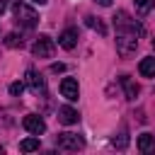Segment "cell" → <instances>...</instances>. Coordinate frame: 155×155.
Returning a JSON list of instances; mask_svg holds the SVG:
<instances>
[{"label": "cell", "mask_w": 155, "mask_h": 155, "mask_svg": "<svg viewBox=\"0 0 155 155\" xmlns=\"http://www.w3.org/2000/svg\"><path fill=\"white\" fill-rule=\"evenodd\" d=\"M5 46H10V48H19V46H22V36H17V34H7Z\"/></svg>", "instance_id": "17"}, {"label": "cell", "mask_w": 155, "mask_h": 155, "mask_svg": "<svg viewBox=\"0 0 155 155\" xmlns=\"http://www.w3.org/2000/svg\"><path fill=\"white\" fill-rule=\"evenodd\" d=\"M22 126H24L31 136H41V133L46 131V121H44L41 116H36V114H27V116L22 119Z\"/></svg>", "instance_id": "7"}, {"label": "cell", "mask_w": 155, "mask_h": 155, "mask_svg": "<svg viewBox=\"0 0 155 155\" xmlns=\"http://www.w3.org/2000/svg\"><path fill=\"white\" fill-rule=\"evenodd\" d=\"M136 2V10H138V15H148L153 7H155V0H133Z\"/></svg>", "instance_id": "15"}, {"label": "cell", "mask_w": 155, "mask_h": 155, "mask_svg": "<svg viewBox=\"0 0 155 155\" xmlns=\"http://www.w3.org/2000/svg\"><path fill=\"white\" fill-rule=\"evenodd\" d=\"M114 27H116V31H126V34H136V36L143 34V27H140L136 19H131L124 10L114 15Z\"/></svg>", "instance_id": "2"}, {"label": "cell", "mask_w": 155, "mask_h": 155, "mask_svg": "<svg viewBox=\"0 0 155 155\" xmlns=\"http://www.w3.org/2000/svg\"><path fill=\"white\" fill-rule=\"evenodd\" d=\"M58 44H61V48H65V51H73L75 46H78V29H63L61 31V36H58Z\"/></svg>", "instance_id": "9"}, {"label": "cell", "mask_w": 155, "mask_h": 155, "mask_svg": "<svg viewBox=\"0 0 155 155\" xmlns=\"http://www.w3.org/2000/svg\"><path fill=\"white\" fill-rule=\"evenodd\" d=\"M78 119H80L78 109H73V107H58V121L61 124L73 126V124H78Z\"/></svg>", "instance_id": "10"}, {"label": "cell", "mask_w": 155, "mask_h": 155, "mask_svg": "<svg viewBox=\"0 0 155 155\" xmlns=\"http://www.w3.org/2000/svg\"><path fill=\"white\" fill-rule=\"evenodd\" d=\"M7 2H22V0H7Z\"/></svg>", "instance_id": "24"}, {"label": "cell", "mask_w": 155, "mask_h": 155, "mask_svg": "<svg viewBox=\"0 0 155 155\" xmlns=\"http://www.w3.org/2000/svg\"><path fill=\"white\" fill-rule=\"evenodd\" d=\"M53 51H56V44H53V39L46 36V34L36 36V41L31 44V53L39 56V58H48V56H53Z\"/></svg>", "instance_id": "5"}, {"label": "cell", "mask_w": 155, "mask_h": 155, "mask_svg": "<svg viewBox=\"0 0 155 155\" xmlns=\"http://www.w3.org/2000/svg\"><path fill=\"white\" fill-rule=\"evenodd\" d=\"M121 85H124V92H126V97L128 99H136V94H138V85L128 78V75H121Z\"/></svg>", "instance_id": "13"}, {"label": "cell", "mask_w": 155, "mask_h": 155, "mask_svg": "<svg viewBox=\"0 0 155 155\" xmlns=\"http://www.w3.org/2000/svg\"><path fill=\"white\" fill-rule=\"evenodd\" d=\"M31 2H36V5H46L48 0H31Z\"/></svg>", "instance_id": "23"}, {"label": "cell", "mask_w": 155, "mask_h": 155, "mask_svg": "<svg viewBox=\"0 0 155 155\" xmlns=\"http://www.w3.org/2000/svg\"><path fill=\"white\" fill-rule=\"evenodd\" d=\"M85 24L90 27V29H94V31H99V34H107V27L97 19V17H85Z\"/></svg>", "instance_id": "16"}, {"label": "cell", "mask_w": 155, "mask_h": 155, "mask_svg": "<svg viewBox=\"0 0 155 155\" xmlns=\"http://www.w3.org/2000/svg\"><path fill=\"white\" fill-rule=\"evenodd\" d=\"M94 2H99L102 7H109V5H111V0H94Z\"/></svg>", "instance_id": "22"}, {"label": "cell", "mask_w": 155, "mask_h": 155, "mask_svg": "<svg viewBox=\"0 0 155 155\" xmlns=\"http://www.w3.org/2000/svg\"><path fill=\"white\" fill-rule=\"evenodd\" d=\"M136 48H138V36L136 34H126V31L116 34V51L121 56H131Z\"/></svg>", "instance_id": "4"}, {"label": "cell", "mask_w": 155, "mask_h": 155, "mask_svg": "<svg viewBox=\"0 0 155 155\" xmlns=\"http://www.w3.org/2000/svg\"><path fill=\"white\" fill-rule=\"evenodd\" d=\"M138 73L143 78H155V58H143L138 63Z\"/></svg>", "instance_id": "12"}, {"label": "cell", "mask_w": 155, "mask_h": 155, "mask_svg": "<svg viewBox=\"0 0 155 155\" xmlns=\"http://www.w3.org/2000/svg\"><path fill=\"white\" fill-rule=\"evenodd\" d=\"M56 145L61 150H82L85 148V140H82V136L65 131V133H58L56 136Z\"/></svg>", "instance_id": "3"}, {"label": "cell", "mask_w": 155, "mask_h": 155, "mask_svg": "<svg viewBox=\"0 0 155 155\" xmlns=\"http://www.w3.org/2000/svg\"><path fill=\"white\" fill-rule=\"evenodd\" d=\"M111 143H114L119 150H124V148H126V143H128V136H126V133H119V138H114Z\"/></svg>", "instance_id": "19"}, {"label": "cell", "mask_w": 155, "mask_h": 155, "mask_svg": "<svg viewBox=\"0 0 155 155\" xmlns=\"http://www.w3.org/2000/svg\"><path fill=\"white\" fill-rule=\"evenodd\" d=\"M24 85H27L34 94H44V92H46V80H44L36 70H31V68L24 73Z\"/></svg>", "instance_id": "6"}, {"label": "cell", "mask_w": 155, "mask_h": 155, "mask_svg": "<svg viewBox=\"0 0 155 155\" xmlns=\"http://www.w3.org/2000/svg\"><path fill=\"white\" fill-rule=\"evenodd\" d=\"M61 94H63L65 99L75 102L78 94H80V85H78V80H75V78H63V80H61Z\"/></svg>", "instance_id": "8"}, {"label": "cell", "mask_w": 155, "mask_h": 155, "mask_svg": "<svg viewBox=\"0 0 155 155\" xmlns=\"http://www.w3.org/2000/svg\"><path fill=\"white\" fill-rule=\"evenodd\" d=\"M15 22H17L19 27H24V29H34V27L39 24V15H36V10H31L29 5L15 2Z\"/></svg>", "instance_id": "1"}, {"label": "cell", "mask_w": 155, "mask_h": 155, "mask_svg": "<svg viewBox=\"0 0 155 155\" xmlns=\"http://www.w3.org/2000/svg\"><path fill=\"white\" fill-rule=\"evenodd\" d=\"M138 150L145 153V155L155 153V136L153 133H140L138 136Z\"/></svg>", "instance_id": "11"}, {"label": "cell", "mask_w": 155, "mask_h": 155, "mask_svg": "<svg viewBox=\"0 0 155 155\" xmlns=\"http://www.w3.org/2000/svg\"><path fill=\"white\" fill-rule=\"evenodd\" d=\"M19 150H22V153H34V150H39V138H24V140L19 143Z\"/></svg>", "instance_id": "14"}, {"label": "cell", "mask_w": 155, "mask_h": 155, "mask_svg": "<svg viewBox=\"0 0 155 155\" xmlns=\"http://www.w3.org/2000/svg\"><path fill=\"white\" fill-rule=\"evenodd\" d=\"M51 70H53V73H63V70H65V65H63V63H53V65H51Z\"/></svg>", "instance_id": "20"}, {"label": "cell", "mask_w": 155, "mask_h": 155, "mask_svg": "<svg viewBox=\"0 0 155 155\" xmlns=\"http://www.w3.org/2000/svg\"><path fill=\"white\" fill-rule=\"evenodd\" d=\"M22 92H24V82H12V85H10V94H12V97H19Z\"/></svg>", "instance_id": "18"}, {"label": "cell", "mask_w": 155, "mask_h": 155, "mask_svg": "<svg viewBox=\"0 0 155 155\" xmlns=\"http://www.w3.org/2000/svg\"><path fill=\"white\" fill-rule=\"evenodd\" d=\"M7 5H10V2H7V0H0V15H2V12H5V10H7Z\"/></svg>", "instance_id": "21"}]
</instances>
